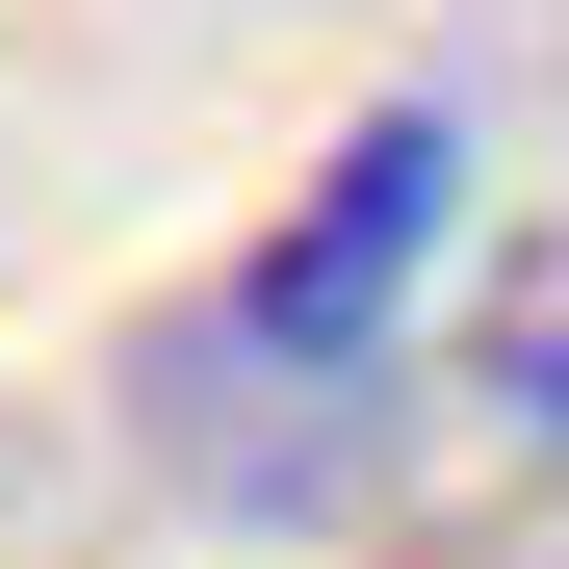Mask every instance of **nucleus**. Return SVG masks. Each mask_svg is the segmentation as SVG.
<instances>
[{"label":"nucleus","mask_w":569,"mask_h":569,"mask_svg":"<svg viewBox=\"0 0 569 569\" xmlns=\"http://www.w3.org/2000/svg\"><path fill=\"white\" fill-rule=\"evenodd\" d=\"M440 208H466V130L440 104H389V130H337L311 156V208L259 233V284H233V362H284V389H362L389 362V311H415V259H440Z\"/></svg>","instance_id":"1"},{"label":"nucleus","mask_w":569,"mask_h":569,"mask_svg":"<svg viewBox=\"0 0 569 569\" xmlns=\"http://www.w3.org/2000/svg\"><path fill=\"white\" fill-rule=\"evenodd\" d=\"M466 415L569 440V233H492V284H466Z\"/></svg>","instance_id":"2"},{"label":"nucleus","mask_w":569,"mask_h":569,"mask_svg":"<svg viewBox=\"0 0 569 569\" xmlns=\"http://www.w3.org/2000/svg\"><path fill=\"white\" fill-rule=\"evenodd\" d=\"M0 492H27V415H0Z\"/></svg>","instance_id":"3"}]
</instances>
